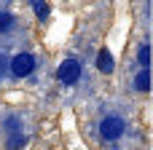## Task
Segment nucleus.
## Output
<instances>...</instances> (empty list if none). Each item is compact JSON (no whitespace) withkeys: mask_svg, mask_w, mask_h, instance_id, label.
<instances>
[{"mask_svg":"<svg viewBox=\"0 0 153 150\" xmlns=\"http://www.w3.org/2000/svg\"><path fill=\"white\" fill-rule=\"evenodd\" d=\"M8 64H11V59L0 51V78H3V75H8Z\"/></svg>","mask_w":153,"mask_h":150,"instance_id":"9b49d317","label":"nucleus"},{"mask_svg":"<svg viewBox=\"0 0 153 150\" xmlns=\"http://www.w3.org/2000/svg\"><path fill=\"white\" fill-rule=\"evenodd\" d=\"M56 78H59V83H65V86L78 83V78H81V64H78V59H65V62L56 67Z\"/></svg>","mask_w":153,"mask_h":150,"instance_id":"7ed1b4c3","label":"nucleus"},{"mask_svg":"<svg viewBox=\"0 0 153 150\" xmlns=\"http://www.w3.org/2000/svg\"><path fill=\"white\" fill-rule=\"evenodd\" d=\"M97 67H100V72H113V56H110L108 48H100V54H97Z\"/></svg>","mask_w":153,"mask_h":150,"instance_id":"20e7f679","label":"nucleus"},{"mask_svg":"<svg viewBox=\"0 0 153 150\" xmlns=\"http://www.w3.org/2000/svg\"><path fill=\"white\" fill-rule=\"evenodd\" d=\"M124 132H126V123H124V118L116 115V113H110V115H105V118L100 121V137H102L105 142H116Z\"/></svg>","mask_w":153,"mask_h":150,"instance_id":"f257e3e1","label":"nucleus"},{"mask_svg":"<svg viewBox=\"0 0 153 150\" xmlns=\"http://www.w3.org/2000/svg\"><path fill=\"white\" fill-rule=\"evenodd\" d=\"M3 126H5V132H8V137H11V134H22V121H19L16 115H8V118L3 121Z\"/></svg>","mask_w":153,"mask_h":150,"instance_id":"0eeeda50","label":"nucleus"},{"mask_svg":"<svg viewBox=\"0 0 153 150\" xmlns=\"http://www.w3.org/2000/svg\"><path fill=\"white\" fill-rule=\"evenodd\" d=\"M32 70H35V56L27 54V51L16 54V56L11 59V64H8V72H11L13 78H27V75H32Z\"/></svg>","mask_w":153,"mask_h":150,"instance_id":"f03ea898","label":"nucleus"},{"mask_svg":"<svg viewBox=\"0 0 153 150\" xmlns=\"http://www.w3.org/2000/svg\"><path fill=\"white\" fill-rule=\"evenodd\" d=\"M30 5H32V11H35V16H38L40 21H46V16H48V5H46V3H40V0H32Z\"/></svg>","mask_w":153,"mask_h":150,"instance_id":"1a4fd4ad","label":"nucleus"},{"mask_svg":"<svg viewBox=\"0 0 153 150\" xmlns=\"http://www.w3.org/2000/svg\"><path fill=\"white\" fill-rule=\"evenodd\" d=\"M11 27H13V16L8 11H0V32H11Z\"/></svg>","mask_w":153,"mask_h":150,"instance_id":"9d476101","label":"nucleus"},{"mask_svg":"<svg viewBox=\"0 0 153 150\" xmlns=\"http://www.w3.org/2000/svg\"><path fill=\"white\" fill-rule=\"evenodd\" d=\"M137 62H140V70H148V64H151V59H148V43H140V48H137Z\"/></svg>","mask_w":153,"mask_h":150,"instance_id":"6e6552de","label":"nucleus"},{"mask_svg":"<svg viewBox=\"0 0 153 150\" xmlns=\"http://www.w3.org/2000/svg\"><path fill=\"white\" fill-rule=\"evenodd\" d=\"M27 142H30V137L22 132V134H11V137H8V145H5V148H8V150H22L24 145H27Z\"/></svg>","mask_w":153,"mask_h":150,"instance_id":"423d86ee","label":"nucleus"},{"mask_svg":"<svg viewBox=\"0 0 153 150\" xmlns=\"http://www.w3.org/2000/svg\"><path fill=\"white\" fill-rule=\"evenodd\" d=\"M134 89H137L140 94H148V91H151V72H148V70H140V72L134 75Z\"/></svg>","mask_w":153,"mask_h":150,"instance_id":"39448f33","label":"nucleus"}]
</instances>
